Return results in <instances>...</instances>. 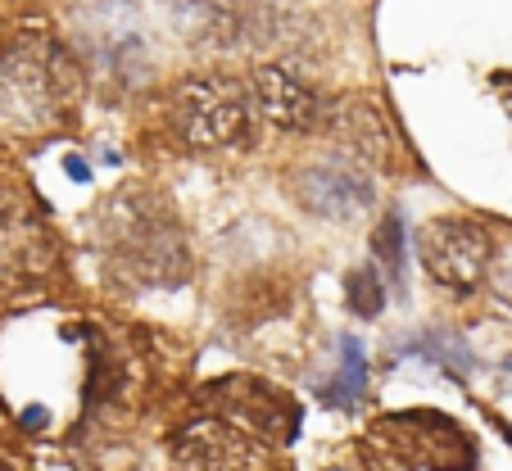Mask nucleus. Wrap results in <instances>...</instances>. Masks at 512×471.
I'll list each match as a JSON object with an SVG mask.
<instances>
[{"label": "nucleus", "mask_w": 512, "mask_h": 471, "mask_svg": "<svg viewBox=\"0 0 512 471\" xmlns=\"http://www.w3.org/2000/svg\"><path fill=\"white\" fill-rule=\"evenodd\" d=\"M259 100L254 87L227 82V77H195L182 82L173 96V127L195 150H232L254 136Z\"/></svg>", "instance_id": "f257e3e1"}, {"label": "nucleus", "mask_w": 512, "mask_h": 471, "mask_svg": "<svg viewBox=\"0 0 512 471\" xmlns=\"http://www.w3.org/2000/svg\"><path fill=\"white\" fill-rule=\"evenodd\" d=\"M250 87H254V100H259V114L268 123L286 127V132H313L327 118L313 87H304L300 77L286 73V68H263V73H254Z\"/></svg>", "instance_id": "39448f33"}, {"label": "nucleus", "mask_w": 512, "mask_h": 471, "mask_svg": "<svg viewBox=\"0 0 512 471\" xmlns=\"http://www.w3.org/2000/svg\"><path fill=\"white\" fill-rule=\"evenodd\" d=\"M41 254V227L14 204L10 195H0V277H19L37 263Z\"/></svg>", "instance_id": "423d86ee"}, {"label": "nucleus", "mask_w": 512, "mask_h": 471, "mask_svg": "<svg viewBox=\"0 0 512 471\" xmlns=\"http://www.w3.org/2000/svg\"><path fill=\"white\" fill-rule=\"evenodd\" d=\"M363 390H368V354H363L358 336H340V367L322 385V399L331 408H349L363 399Z\"/></svg>", "instance_id": "0eeeda50"}, {"label": "nucleus", "mask_w": 512, "mask_h": 471, "mask_svg": "<svg viewBox=\"0 0 512 471\" xmlns=\"http://www.w3.org/2000/svg\"><path fill=\"white\" fill-rule=\"evenodd\" d=\"M64 173H68V177H73V182H91V168H87V164H82L78 154H68V159H64Z\"/></svg>", "instance_id": "9d476101"}, {"label": "nucleus", "mask_w": 512, "mask_h": 471, "mask_svg": "<svg viewBox=\"0 0 512 471\" xmlns=\"http://www.w3.org/2000/svg\"><path fill=\"white\" fill-rule=\"evenodd\" d=\"M64 109V68L59 50L46 41H19L0 55V127L41 132Z\"/></svg>", "instance_id": "f03ea898"}, {"label": "nucleus", "mask_w": 512, "mask_h": 471, "mask_svg": "<svg viewBox=\"0 0 512 471\" xmlns=\"http://www.w3.org/2000/svg\"><path fill=\"white\" fill-rule=\"evenodd\" d=\"M503 299H512V268L503 272Z\"/></svg>", "instance_id": "9b49d317"}, {"label": "nucleus", "mask_w": 512, "mask_h": 471, "mask_svg": "<svg viewBox=\"0 0 512 471\" xmlns=\"http://www.w3.org/2000/svg\"><path fill=\"white\" fill-rule=\"evenodd\" d=\"M295 195L309 213L318 218H331V222H349L372 204V182L363 177V168L354 164H309L300 177H295Z\"/></svg>", "instance_id": "20e7f679"}, {"label": "nucleus", "mask_w": 512, "mask_h": 471, "mask_svg": "<svg viewBox=\"0 0 512 471\" xmlns=\"http://www.w3.org/2000/svg\"><path fill=\"white\" fill-rule=\"evenodd\" d=\"M417 254H422L426 272L449 290H472L490 268V236L467 218H440L426 222L417 236Z\"/></svg>", "instance_id": "7ed1b4c3"}, {"label": "nucleus", "mask_w": 512, "mask_h": 471, "mask_svg": "<svg viewBox=\"0 0 512 471\" xmlns=\"http://www.w3.org/2000/svg\"><path fill=\"white\" fill-rule=\"evenodd\" d=\"M349 308L354 313H363V318H377L381 308H386V286H381L377 268H358L354 277H349Z\"/></svg>", "instance_id": "1a4fd4ad"}, {"label": "nucleus", "mask_w": 512, "mask_h": 471, "mask_svg": "<svg viewBox=\"0 0 512 471\" xmlns=\"http://www.w3.org/2000/svg\"><path fill=\"white\" fill-rule=\"evenodd\" d=\"M372 250H377V259H381V268H386L390 281H404V218H399V213H390V218L377 227Z\"/></svg>", "instance_id": "6e6552de"}]
</instances>
